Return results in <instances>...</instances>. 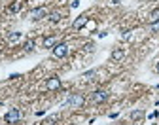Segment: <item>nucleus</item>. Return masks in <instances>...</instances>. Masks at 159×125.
Returning <instances> with one entry per match:
<instances>
[{
    "mask_svg": "<svg viewBox=\"0 0 159 125\" xmlns=\"http://www.w3.org/2000/svg\"><path fill=\"white\" fill-rule=\"evenodd\" d=\"M51 51H53V57L63 59V57L68 53V46H66V44H55V46L51 48Z\"/></svg>",
    "mask_w": 159,
    "mask_h": 125,
    "instance_id": "f257e3e1",
    "label": "nucleus"
},
{
    "mask_svg": "<svg viewBox=\"0 0 159 125\" xmlns=\"http://www.w3.org/2000/svg\"><path fill=\"white\" fill-rule=\"evenodd\" d=\"M4 119H6V123H17L19 119H21V112H19L17 108H11V110L4 116Z\"/></svg>",
    "mask_w": 159,
    "mask_h": 125,
    "instance_id": "f03ea898",
    "label": "nucleus"
},
{
    "mask_svg": "<svg viewBox=\"0 0 159 125\" xmlns=\"http://www.w3.org/2000/svg\"><path fill=\"white\" fill-rule=\"evenodd\" d=\"M66 102L70 104V106H74V108H82V106H84V102H85V99H84L82 95H70Z\"/></svg>",
    "mask_w": 159,
    "mask_h": 125,
    "instance_id": "7ed1b4c3",
    "label": "nucleus"
},
{
    "mask_svg": "<svg viewBox=\"0 0 159 125\" xmlns=\"http://www.w3.org/2000/svg\"><path fill=\"white\" fill-rule=\"evenodd\" d=\"M29 15H30L32 21H40V19L48 17V12H46V8H34V10H30Z\"/></svg>",
    "mask_w": 159,
    "mask_h": 125,
    "instance_id": "20e7f679",
    "label": "nucleus"
},
{
    "mask_svg": "<svg viewBox=\"0 0 159 125\" xmlns=\"http://www.w3.org/2000/svg\"><path fill=\"white\" fill-rule=\"evenodd\" d=\"M91 99H93V102H97V104H101V102H104V100L108 99V93H106L104 89H97V91H93Z\"/></svg>",
    "mask_w": 159,
    "mask_h": 125,
    "instance_id": "39448f33",
    "label": "nucleus"
},
{
    "mask_svg": "<svg viewBox=\"0 0 159 125\" xmlns=\"http://www.w3.org/2000/svg\"><path fill=\"white\" fill-rule=\"evenodd\" d=\"M59 87H61V80L59 78H48V81H46V89L48 91H57Z\"/></svg>",
    "mask_w": 159,
    "mask_h": 125,
    "instance_id": "423d86ee",
    "label": "nucleus"
},
{
    "mask_svg": "<svg viewBox=\"0 0 159 125\" xmlns=\"http://www.w3.org/2000/svg\"><path fill=\"white\" fill-rule=\"evenodd\" d=\"M85 25H87V15H80V17L74 21L72 29H74V30H80V29H84Z\"/></svg>",
    "mask_w": 159,
    "mask_h": 125,
    "instance_id": "0eeeda50",
    "label": "nucleus"
},
{
    "mask_svg": "<svg viewBox=\"0 0 159 125\" xmlns=\"http://www.w3.org/2000/svg\"><path fill=\"white\" fill-rule=\"evenodd\" d=\"M55 44H57V38H55V36H48V38H44V48L51 49Z\"/></svg>",
    "mask_w": 159,
    "mask_h": 125,
    "instance_id": "6e6552de",
    "label": "nucleus"
},
{
    "mask_svg": "<svg viewBox=\"0 0 159 125\" xmlns=\"http://www.w3.org/2000/svg\"><path fill=\"white\" fill-rule=\"evenodd\" d=\"M144 116H146V114H144V110H133V112H131V119H133V121L142 119Z\"/></svg>",
    "mask_w": 159,
    "mask_h": 125,
    "instance_id": "1a4fd4ad",
    "label": "nucleus"
},
{
    "mask_svg": "<svg viewBox=\"0 0 159 125\" xmlns=\"http://www.w3.org/2000/svg\"><path fill=\"white\" fill-rule=\"evenodd\" d=\"M123 55H125L123 49H114V51H112V59H114V61H121Z\"/></svg>",
    "mask_w": 159,
    "mask_h": 125,
    "instance_id": "9d476101",
    "label": "nucleus"
},
{
    "mask_svg": "<svg viewBox=\"0 0 159 125\" xmlns=\"http://www.w3.org/2000/svg\"><path fill=\"white\" fill-rule=\"evenodd\" d=\"M49 21H51V23L61 21V13H59V12H51V13H49Z\"/></svg>",
    "mask_w": 159,
    "mask_h": 125,
    "instance_id": "9b49d317",
    "label": "nucleus"
},
{
    "mask_svg": "<svg viewBox=\"0 0 159 125\" xmlns=\"http://www.w3.org/2000/svg\"><path fill=\"white\" fill-rule=\"evenodd\" d=\"M155 21H159V8L150 13V23H155Z\"/></svg>",
    "mask_w": 159,
    "mask_h": 125,
    "instance_id": "f8f14e48",
    "label": "nucleus"
},
{
    "mask_svg": "<svg viewBox=\"0 0 159 125\" xmlns=\"http://www.w3.org/2000/svg\"><path fill=\"white\" fill-rule=\"evenodd\" d=\"M21 6H23L21 2H13V4L10 6V12H11V13H17L19 10H21Z\"/></svg>",
    "mask_w": 159,
    "mask_h": 125,
    "instance_id": "ddd939ff",
    "label": "nucleus"
},
{
    "mask_svg": "<svg viewBox=\"0 0 159 125\" xmlns=\"http://www.w3.org/2000/svg\"><path fill=\"white\" fill-rule=\"evenodd\" d=\"M19 38H21V32H11V34H8V40L10 42H17Z\"/></svg>",
    "mask_w": 159,
    "mask_h": 125,
    "instance_id": "4468645a",
    "label": "nucleus"
},
{
    "mask_svg": "<svg viewBox=\"0 0 159 125\" xmlns=\"http://www.w3.org/2000/svg\"><path fill=\"white\" fill-rule=\"evenodd\" d=\"M25 49H27V51H32V49H34V40H27V42H25Z\"/></svg>",
    "mask_w": 159,
    "mask_h": 125,
    "instance_id": "2eb2a0df",
    "label": "nucleus"
},
{
    "mask_svg": "<svg viewBox=\"0 0 159 125\" xmlns=\"http://www.w3.org/2000/svg\"><path fill=\"white\" fill-rule=\"evenodd\" d=\"M95 74H97L95 70H89V72H85L82 78H84V80H93V76H95Z\"/></svg>",
    "mask_w": 159,
    "mask_h": 125,
    "instance_id": "dca6fc26",
    "label": "nucleus"
},
{
    "mask_svg": "<svg viewBox=\"0 0 159 125\" xmlns=\"http://www.w3.org/2000/svg\"><path fill=\"white\" fill-rule=\"evenodd\" d=\"M150 30H152V32H159V21H155V23H152Z\"/></svg>",
    "mask_w": 159,
    "mask_h": 125,
    "instance_id": "f3484780",
    "label": "nucleus"
},
{
    "mask_svg": "<svg viewBox=\"0 0 159 125\" xmlns=\"http://www.w3.org/2000/svg\"><path fill=\"white\" fill-rule=\"evenodd\" d=\"M112 2H114V4H119V2H121V0H112Z\"/></svg>",
    "mask_w": 159,
    "mask_h": 125,
    "instance_id": "a211bd4d",
    "label": "nucleus"
},
{
    "mask_svg": "<svg viewBox=\"0 0 159 125\" xmlns=\"http://www.w3.org/2000/svg\"><path fill=\"white\" fill-rule=\"evenodd\" d=\"M155 68H157V72H159V62H157V67H155Z\"/></svg>",
    "mask_w": 159,
    "mask_h": 125,
    "instance_id": "6ab92c4d",
    "label": "nucleus"
},
{
    "mask_svg": "<svg viewBox=\"0 0 159 125\" xmlns=\"http://www.w3.org/2000/svg\"><path fill=\"white\" fill-rule=\"evenodd\" d=\"M133 125H136V123H133Z\"/></svg>",
    "mask_w": 159,
    "mask_h": 125,
    "instance_id": "aec40b11",
    "label": "nucleus"
}]
</instances>
